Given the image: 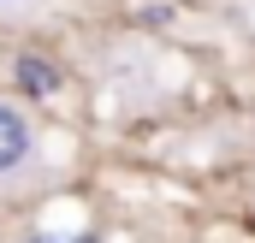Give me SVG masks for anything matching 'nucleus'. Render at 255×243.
<instances>
[{
	"instance_id": "obj_2",
	"label": "nucleus",
	"mask_w": 255,
	"mask_h": 243,
	"mask_svg": "<svg viewBox=\"0 0 255 243\" xmlns=\"http://www.w3.org/2000/svg\"><path fill=\"white\" fill-rule=\"evenodd\" d=\"M12 77H18V89L36 95V101H48V95L60 89V71H54L48 60H18V65H12Z\"/></svg>"
},
{
	"instance_id": "obj_3",
	"label": "nucleus",
	"mask_w": 255,
	"mask_h": 243,
	"mask_svg": "<svg viewBox=\"0 0 255 243\" xmlns=\"http://www.w3.org/2000/svg\"><path fill=\"white\" fill-rule=\"evenodd\" d=\"M30 243H60V238H30ZM71 243H101V238H71Z\"/></svg>"
},
{
	"instance_id": "obj_1",
	"label": "nucleus",
	"mask_w": 255,
	"mask_h": 243,
	"mask_svg": "<svg viewBox=\"0 0 255 243\" xmlns=\"http://www.w3.org/2000/svg\"><path fill=\"white\" fill-rule=\"evenodd\" d=\"M30 154H36V130H30V119H24L18 107H6V101H0V178H6V172H18Z\"/></svg>"
}]
</instances>
